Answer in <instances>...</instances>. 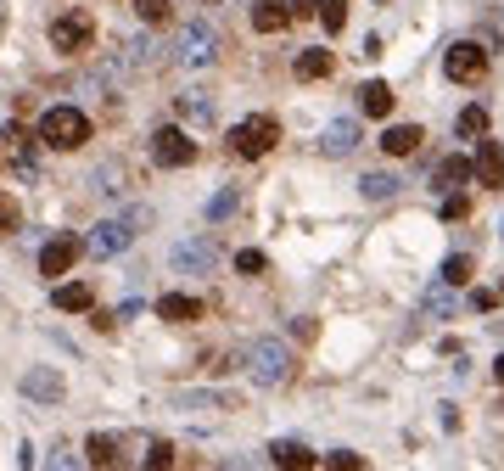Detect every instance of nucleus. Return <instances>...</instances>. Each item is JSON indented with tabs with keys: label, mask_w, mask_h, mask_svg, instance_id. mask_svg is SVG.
<instances>
[{
	"label": "nucleus",
	"mask_w": 504,
	"mask_h": 471,
	"mask_svg": "<svg viewBox=\"0 0 504 471\" xmlns=\"http://www.w3.org/2000/svg\"><path fill=\"white\" fill-rule=\"evenodd\" d=\"M275 141H281V118L275 113H252V118H242V124L230 129V157L258 163V157L275 152Z\"/></svg>",
	"instance_id": "f257e3e1"
},
{
	"label": "nucleus",
	"mask_w": 504,
	"mask_h": 471,
	"mask_svg": "<svg viewBox=\"0 0 504 471\" xmlns=\"http://www.w3.org/2000/svg\"><path fill=\"white\" fill-rule=\"evenodd\" d=\"M90 141V118L79 113V107H51L45 118H40V146H51V152H79Z\"/></svg>",
	"instance_id": "f03ea898"
},
{
	"label": "nucleus",
	"mask_w": 504,
	"mask_h": 471,
	"mask_svg": "<svg viewBox=\"0 0 504 471\" xmlns=\"http://www.w3.org/2000/svg\"><path fill=\"white\" fill-rule=\"evenodd\" d=\"M242 365H247V376L258 387H281L292 376V354H286V343H275V336H258V343L242 354Z\"/></svg>",
	"instance_id": "7ed1b4c3"
},
{
	"label": "nucleus",
	"mask_w": 504,
	"mask_h": 471,
	"mask_svg": "<svg viewBox=\"0 0 504 471\" xmlns=\"http://www.w3.org/2000/svg\"><path fill=\"white\" fill-rule=\"evenodd\" d=\"M141 225H146L141 208H129L124 219H101V225L84 236V253H95V258H118V253L134 242V230H141Z\"/></svg>",
	"instance_id": "20e7f679"
},
{
	"label": "nucleus",
	"mask_w": 504,
	"mask_h": 471,
	"mask_svg": "<svg viewBox=\"0 0 504 471\" xmlns=\"http://www.w3.org/2000/svg\"><path fill=\"white\" fill-rule=\"evenodd\" d=\"M174 62H180V67H213V62H219V34H213V23L191 17V23L180 28V40H174Z\"/></svg>",
	"instance_id": "39448f33"
},
{
	"label": "nucleus",
	"mask_w": 504,
	"mask_h": 471,
	"mask_svg": "<svg viewBox=\"0 0 504 471\" xmlns=\"http://www.w3.org/2000/svg\"><path fill=\"white\" fill-rule=\"evenodd\" d=\"M51 45H56L62 56H79V51H90V45H95V17H90L84 6L62 12V17L51 23Z\"/></svg>",
	"instance_id": "423d86ee"
},
{
	"label": "nucleus",
	"mask_w": 504,
	"mask_h": 471,
	"mask_svg": "<svg viewBox=\"0 0 504 471\" xmlns=\"http://www.w3.org/2000/svg\"><path fill=\"white\" fill-rule=\"evenodd\" d=\"M443 74H449L454 85H482V79H488V45H477V40H460V45H449V56H443Z\"/></svg>",
	"instance_id": "0eeeda50"
},
{
	"label": "nucleus",
	"mask_w": 504,
	"mask_h": 471,
	"mask_svg": "<svg viewBox=\"0 0 504 471\" xmlns=\"http://www.w3.org/2000/svg\"><path fill=\"white\" fill-rule=\"evenodd\" d=\"M152 163H157V168H185V163H196V141H191L185 129L168 124V129L152 135Z\"/></svg>",
	"instance_id": "6e6552de"
},
{
	"label": "nucleus",
	"mask_w": 504,
	"mask_h": 471,
	"mask_svg": "<svg viewBox=\"0 0 504 471\" xmlns=\"http://www.w3.org/2000/svg\"><path fill=\"white\" fill-rule=\"evenodd\" d=\"M79 253H84V242H79V236H51V242L40 247V276H67V269H74L79 264Z\"/></svg>",
	"instance_id": "1a4fd4ad"
},
{
	"label": "nucleus",
	"mask_w": 504,
	"mask_h": 471,
	"mask_svg": "<svg viewBox=\"0 0 504 471\" xmlns=\"http://www.w3.org/2000/svg\"><path fill=\"white\" fill-rule=\"evenodd\" d=\"M84 466H90V471H129V466H124V444H118L113 432H90Z\"/></svg>",
	"instance_id": "9d476101"
},
{
	"label": "nucleus",
	"mask_w": 504,
	"mask_h": 471,
	"mask_svg": "<svg viewBox=\"0 0 504 471\" xmlns=\"http://www.w3.org/2000/svg\"><path fill=\"white\" fill-rule=\"evenodd\" d=\"M23 393H28V398H40V404H56V398L67 393V382H62V370L34 365V370H23Z\"/></svg>",
	"instance_id": "9b49d317"
},
{
	"label": "nucleus",
	"mask_w": 504,
	"mask_h": 471,
	"mask_svg": "<svg viewBox=\"0 0 504 471\" xmlns=\"http://www.w3.org/2000/svg\"><path fill=\"white\" fill-rule=\"evenodd\" d=\"M213 258H219V247L208 242V236H196V242H180V247H174V269H180V276H202V269H213Z\"/></svg>",
	"instance_id": "f8f14e48"
},
{
	"label": "nucleus",
	"mask_w": 504,
	"mask_h": 471,
	"mask_svg": "<svg viewBox=\"0 0 504 471\" xmlns=\"http://www.w3.org/2000/svg\"><path fill=\"white\" fill-rule=\"evenodd\" d=\"M353 146H359V124H353V118H331V124L320 129V152H325V157H348Z\"/></svg>",
	"instance_id": "ddd939ff"
},
{
	"label": "nucleus",
	"mask_w": 504,
	"mask_h": 471,
	"mask_svg": "<svg viewBox=\"0 0 504 471\" xmlns=\"http://www.w3.org/2000/svg\"><path fill=\"white\" fill-rule=\"evenodd\" d=\"M470 180H482V185H504V152H499V141H482L477 146V157H470Z\"/></svg>",
	"instance_id": "4468645a"
},
{
	"label": "nucleus",
	"mask_w": 504,
	"mask_h": 471,
	"mask_svg": "<svg viewBox=\"0 0 504 471\" xmlns=\"http://www.w3.org/2000/svg\"><path fill=\"white\" fill-rule=\"evenodd\" d=\"M157 320H168V326H191V320H202V303L185 297V292H163V297H157Z\"/></svg>",
	"instance_id": "2eb2a0df"
},
{
	"label": "nucleus",
	"mask_w": 504,
	"mask_h": 471,
	"mask_svg": "<svg viewBox=\"0 0 504 471\" xmlns=\"http://www.w3.org/2000/svg\"><path fill=\"white\" fill-rule=\"evenodd\" d=\"M51 303H56L62 315H90V309H95V286H90V281H67V286L51 292Z\"/></svg>",
	"instance_id": "dca6fc26"
},
{
	"label": "nucleus",
	"mask_w": 504,
	"mask_h": 471,
	"mask_svg": "<svg viewBox=\"0 0 504 471\" xmlns=\"http://www.w3.org/2000/svg\"><path fill=\"white\" fill-rule=\"evenodd\" d=\"M269 455H275L281 471H314V466H320V455H314L309 444H297V437H281V444L269 449Z\"/></svg>",
	"instance_id": "f3484780"
},
{
	"label": "nucleus",
	"mask_w": 504,
	"mask_h": 471,
	"mask_svg": "<svg viewBox=\"0 0 504 471\" xmlns=\"http://www.w3.org/2000/svg\"><path fill=\"white\" fill-rule=\"evenodd\" d=\"M359 113H364V118H387V113H392V85H381V79L359 85Z\"/></svg>",
	"instance_id": "a211bd4d"
},
{
	"label": "nucleus",
	"mask_w": 504,
	"mask_h": 471,
	"mask_svg": "<svg viewBox=\"0 0 504 471\" xmlns=\"http://www.w3.org/2000/svg\"><path fill=\"white\" fill-rule=\"evenodd\" d=\"M286 23H292L286 0H252V28H258V34H281Z\"/></svg>",
	"instance_id": "6ab92c4d"
},
{
	"label": "nucleus",
	"mask_w": 504,
	"mask_h": 471,
	"mask_svg": "<svg viewBox=\"0 0 504 471\" xmlns=\"http://www.w3.org/2000/svg\"><path fill=\"white\" fill-rule=\"evenodd\" d=\"M0 141H6V152H12V163L23 168V175H34V135H28L23 124H6V135H0Z\"/></svg>",
	"instance_id": "aec40b11"
},
{
	"label": "nucleus",
	"mask_w": 504,
	"mask_h": 471,
	"mask_svg": "<svg viewBox=\"0 0 504 471\" xmlns=\"http://www.w3.org/2000/svg\"><path fill=\"white\" fill-rule=\"evenodd\" d=\"M426 141V135H420V124H392L387 135H381V146H387V157H410L415 146Z\"/></svg>",
	"instance_id": "412c9836"
},
{
	"label": "nucleus",
	"mask_w": 504,
	"mask_h": 471,
	"mask_svg": "<svg viewBox=\"0 0 504 471\" xmlns=\"http://www.w3.org/2000/svg\"><path fill=\"white\" fill-rule=\"evenodd\" d=\"M331 67H336V56H331V51H320V45H309V51L297 56V79H302V85L331 79Z\"/></svg>",
	"instance_id": "4be33fe9"
},
{
	"label": "nucleus",
	"mask_w": 504,
	"mask_h": 471,
	"mask_svg": "<svg viewBox=\"0 0 504 471\" xmlns=\"http://www.w3.org/2000/svg\"><path fill=\"white\" fill-rule=\"evenodd\" d=\"M431 180L443 185V191L465 185V180H470V157H460V152H454V157H443V163H437V175H431Z\"/></svg>",
	"instance_id": "5701e85b"
},
{
	"label": "nucleus",
	"mask_w": 504,
	"mask_h": 471,
	"mask_svg": "<svg viewBox=\"0 0 504 471\" xmlns=\"http://www.w3.org/2000/svg\"><path fill=\"white\" fill-rule=\"evenodd\" d=\"M180 118L185 124H213V95H202V90L180 95Z\"/></svg>",
	"instance_id": "b1692460"
},
{
	"label": "nucleus",
	"mask_w": 504,
	"mask_h": 471,
	"mask_svg": "<svg viewBox=\"0 0 504 471\" xmlns=\"http://www.w3.org/2000/svg\"><path fill=\"white\" fill-rule=\"evenodd\" d=\"M141 471H174V444H168V437H152V444H146V460H141Z\"/></svg>",
	"instance_id": "393cba45"
},
{
	"label": "nucleus",
	"mask_w": 504,
	"mask_h": 471,
	"mask_svg": "<svg viewBox=\"0 0 504 471\" xmlns=\"http://www.w3.org/2000/svg\"><path fill=\"white\" fill-rule=\"evenodd\" d=\"M314 17L325 23V34H342V23H348V0H314Z\"/></svg>",
	"instance_id": "a878e982"
},
{
	"label": "nucleus",
	"mask_w": 504,
	"mask_h": 471,
	"mask_svg": "<svg viewBox=\"0 0 504 471\" xmlns=\"http://www.w3.org/2000/svg\"><path fill=\"white\" fill-rule=\"evenodd\" d=\"M359 191H364V202H387V196H398V180L392 175H364Z\"/></svg>",
	"instance_id": "bb28decb"
},
{
	"label": "nucleus",
	"mask_w": 504,
	"mask_h": 471,
	"mask_svg": "<svg viewBox=\"0 0 504 471\" xmlns=\"http://www.w3.org/2000/svg\"><path fill=\"white\" fill-rule=\"evenodd\" d=\"M180 410H235L224 393H180Z\"/></svg>",
	"instance_id": "cd10ccee"
},
{
	"label": "nucleus",
	"mask_w": 504,
	"mask_h": 471,
	"mask_svg": "<svg viewBox=\"0 0 504 471\" xmlns=\"http://www.w3.org/2000/svg\"><path fill=\"white\" fill-rule=\"evenodd\" d=\"M454 129H460V135H465V141H482V135H488V113H482V107H465V113H460V124H454Z\"/></svg>",
	"instance_id": "c85d7f7f"
},
{
	"label": "nucleus",
	"mask_w": 504,
	"mask_h": 471,
	"mask_svg": "<svg viewBox=\"0 0 504 471\" xmlns=\"http://www.w3.org/2000/svg\"><path fill=\"white\" fill-rule=\"evenodd\" d=\"M465 281H470V258H465V253H454V258L443 264V286L454 292V286H465Z\"/></svg>",
	"instance_id": "c756f323"
},
{
	"label": "nucleus",
	"mask_w": 504,
	"mask_h": 471,
	"mask_svg": "<svg viewBox=\"0 0 504 471\" xmlns=\"http://www.w3.org/2000/svg\"><path fill=\"white\" fill-rule=\"evenodd\" d=\"M134 12H141V23L163 28V23H168V12H174V6H168V0H134Z\"/></svg>",
	"instance_id": "7c9ffc66"
},
{
	"label": "nucleus",
	"mask_w": 504,
	"mask_h": 471,
	"mask_svg": "<svg viewBox=\"0 0 504 471\" xmlns=\"http://www.w3.org/2000/svg\"><path fill=\"white\" fill-rule=\"evenodd\" d=\"M325 471H364V460H359L353 449H331V455H325Z\"/></svg>",
	"instance_id": "2f4dec72"
},
{
	"label": "nucleus",
	"mask_w": 504,
	"mask_h": 471,
	"mask_svg": "<svg viewBox=\"0 0 504 471\" xmlns=\"http://www.w3.org/2000/svg\"><path fill=\"white\" fill-rule=\"evenodd\" d=\"M23 225V208H17V196L0 191V230H17Z\"/></svg>",
	"instance_id": "473e14b6"
},
{
	"label": "nucleus",
	"mask_w": 504,
	"mask_h": 471,
	"mask_svg": "<svg viewBox=\"0 0 504 471\" xmlns=\"http://www.w3.org/2000/svg\"><path fill=\"white\" fill-rule=\"evenodd\" d=\"M235 208H242V196H235V191H219V196L208 202V214H213V219H230Z\"/></svg>",
	"instance_id": "72a5a7b5"
},
{
	"label": "nucleus",
	"mask_w": 504,
	"mask_h": 471,
	"mask_svg": "<svg viewBox=\"0 0 504 471\" xmlns=\"http://www.w3.org/2000/svg\"><path fill=\"white\" fill-rule=\"evenodd\" d=\"M235 269H242V276H263V253H258V247L235 253Z\"/></svg>",
	"instance_id": "f704fd0d"
},
{
	"label": "nucleus",
	"mask_w": 504,
	"mask_h": 471,
	"mask_svg": "<svg viewBox=\"0 0 504 471\" xmlns=\"http://www.w3.org/2000/svg\"><path fill=\"white\" fill-rule=\"evenodd\" d=\"M45 471H84L74 455H67V449H51V460H45Z\"/></svg>",
	"instance_id": "c9c22d12"
},
{
	"label": "nucleus",
	"mask_w": 504,
	"mask_h": 471,
	"mask_svg": "<svg viewBox=\"0 0 504 471\" xmlns=\"http://www.w3.org/2000/svg\"><path fill=\"white\" fill-rule=\"evenodd\" d=\"M449 309H454V297H449V286L426 297V315H449Z\"/></svg>",
	"instance_id": "e433bc0d"
},
{
	"label": "nucleus",
	"mask_w": 504,
	"mask_h": 471,
	"mask_svg": "<svg viewBox=\"0 0 504 471\" xmlns=\"http://www.w3.org/2000/svg\"><path fill=\"white\" fill-rule=\"evenodd\" d=\"M465 214H470L465 196H443V219H465Z\"/></svg>",
	"instance_id": "4c0bfd02"
},
{
	"label": "nucleus",
	"mask_w": 504,
	"mask_h": 471,
	"mask_svg": "<svg viewBox=\"0 0 504 471\" xmlns=\"http://www.w3.org/2000/svg\"><path fill=\"white\" fill-rule=\"evenodd\" d=\"M470 309H477V315H493L499 297H493V292H470Z\"/></svg>",
	"instance_id": "58836bf2"
},
{
	"label": "nucleus",
	"mask_w": 504,
	"mask_h": 471,
	"mask_svg": "<svg viewBox=\"0 0 504 471\" xmlns=\"http://www.w3.org/2000/svg\"><path fill=\"white\" fill-rule=\"evenodd\" d=\"M286 12H292V23L297 17H314V0H286Z\"/></svg>",
	"instance_id": "ea45409f"
},
{
	"label": "nucleus",
	"mask_w": 504,
	"mask_h": 471,
	"mask_svg": "<svg viewBox=\"0 0 504 471\" xmlns=\"http://www.w3.org/2000/svg\"><path fill=\"white\" fill-rule=\"evenodd\" d=\"M493 382H504V354H499V359H493Z\"/></svg>",
	"instance_id": "a19ab883"
}]
</instances>
